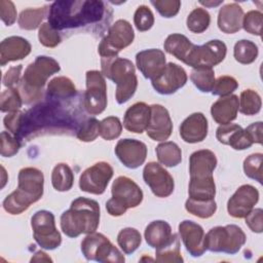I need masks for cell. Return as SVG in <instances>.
<instances>
[{
    "mask_svg": "<svg viewBox=\"0 0 263 263\" xmlns=\"http://www.w3.org/2000/svg\"><path fill=\"white\" fill-rule=\"evenodd\" d=\"M31 227L35 241L44 250H54L62 243L61 233L58 231L54 216L51 212L41 210L31 218Z\"/></svg>",
    "mask_w": 263,
    "mask_h": 263,
    "instance_id": "obj_10",
    "label": "cell"
},
{
    "mask_svg": "<svg viewBox=\"0 0 263 263\" xmlns=\"http://www.w3.org/2000/svg\"><path fill=\"white\" fill-rule=\"evenodd\" d=\"M24 114H25L24 112L18 110V111H15V112L8 113L3 119V123H4L5 128L8 129L16 138H17V136L21 132Z\"/></svg>",
    "mask_w": 263,
    "mask_h": 263,
    "instance_id": "obj_52",
    "label": "cell"
},
{
    "mask_svg": "<svg viewBox=\"0 0 263 263\" xmlns=\"http://www.w3.org/2000/svg\"><path fill=\"white\" fill-rule=\"evenodd\" d=\"M237 87H238V82L234 77L223 75L218 77L217 80H215V83L211 92L215 96L226 97V96H230Z\"/></svg>",
    "mask_w": 263,
    "mask_h": 263,
    "instance_id": "obj_48",
    "label": "cell"
},
{
    "mask_svg": "<svg viewBox=\"0 0 263 263\" xmlns=\"http://www.w3.org/2000/svg\"><path fill=\"white\" fill-rule=\"evenodd\" d=\"M134 23L138 31L145 32L154 25V15L147 5H140L134 14Z\"/></svg>",
    "mask_w": 263,
    "mask_h": 263,
    "instance_id": "obj_45",
    "label": "cell"
},
{
    "mask_svg": "<svg viewBox=\"0 0 263 263\" xmlns=\"http://www.w3.org/2000/svg\"><path fill=\"white\" fill-rule=\"evenodd\" d=\"M44 176L36 167H24L18 172L17 188L5 197L3 209L10 215H20L43 195Z\"/></svg>",
    "mask_w": 263,
    "mask_h": 263,
    "instance_id": "obj_2",
    "label": "cell"
},
{
    "mask_svg": "<svg viewBox=\"0 0 263 263\" xmlns=\"http://www.w3.org/2000/svg\"><path fill=\"white\" fill-rule=\"evenodd\" d=\"M210 23H211L210 13L204 8H201V7L194 8L189 13L186 21L188 30L196 34L204 32L209 28Z\"/></svg>",
    "mask_w": 263,
    "mask_h": 263,
    "instance_id": "obj_40",
    "label": "cell"
},
{
    "mask_svg": "<svg viewBox=\"0 0 263 263\" xmlns=\"http://www.w3.org/2000/svg\"><path fill=\"white\" fill-rule=\"evenodd\" d=\"M30 42L21 36H10L1 41L0 65L5 66L9 62L23 60L31 52Z\"/></svg>",
    "mask_w": 263,
    "mask_h": 263,
    "instance_id": "obj_23",
    "label": "cell"
},
{
    "mask_svg": "<svg viewBox=\"0 0 263 263\" xmlns=\"http://www.w3.org/2000/svg\"><path fill=\"white\" fill-rule=\"evenodd\" d=\"M23 69V65H17L14 67H10L6 73L3 76L2 82L3 85L10 88L12 87L14 84H18L20 83V77H21V71Z\"/></svg>",
    "mask_w": 263,
    "mask_h": 263,
    "instance_id": "obj_55",
    "label": "cell"
},
{
    "mask_svg": "<svg viewBox=\"0 0 263 263\" xmlns=\"http://www.w3.org/2000/svg\"><path fill=\"white\" fill-rule=\"evenodd\" d=\"M217 166L215 153L208 149L197 150L189 157L190 179H206L213 177Z\"/></svg>",
    "mask_w": 263,
    "mask_h": 263,
    "instance_id": "obj_21",
    "label": "cell"
},
{
    "mask_svg": "<svg viewBox=\"0 0 263 263\" xmlns=\"http://www.w3.org/2000/svg\"><path fill=\"white\" fill-rule=\"evenodd\" d=\"M226 53L227 47L223 41L210 40L202 45L195 44L185 64L193 69H212L224 61Z\"/></svg>",
    "mask_w": 263,
    "mask_h": 263,
    "instance_id": "obj_12",
    "label": "cell"
},
{
    "mask_svg": "<svg viewBox=\"0 0 263 263\" xmlns=\"http://www.w3.org/2000/svg\"><path fill=\"white\" fill-rule=\"evenodd\" d=\"M114 152L124 166L135 170L145 162L147 146L139 140L122 139L117 142Z\"/></svg>",
    "mask_w": 263,
    "mask_h": 263,
    "instance_id": "obj_17",
    "label": "cell"
},
{
    "mask_svg": "<svg viewBox=\"0 0 263 263\" xmlns=\"http://www.w3.org/2000/svg\"><path fill=\"white\" fill-rule=\"evenodd\" d=\"M262 22H263V14L259 10H250L242 17V25L241 28L245 29L246 32L261 36L262 34Z\"/></svg>",
    "mask_w": 263,
    "mask_h": 263,
    "instance_id": "obj_46",
    "label": "cell"
},
{
    "mask_svg": "<svg viewBox=\"0 0 263 263\" xmlns=\"http://www.w3.org/2000/svg\"><path fill=\"white\" fill-rule=\"evenodd\" d=\"M179 234L186 248V251L192 257H200L206 251L203 228L190 220H184L179 224Z\"/></svg>",
    "mask_w": 263,
    "mask_h": 263,
    "instance_id": "obj_19",
    "label": "cell"
},
{
    "mask_svg": "<svg viewBox=\"0 0 263 263\" xmlns=\"http://www.w3.org/2000/svg\"><path fill=\"white\" fill-rule=\"evenodd\" d=\"M112 197L106 202V210L109 215L119 217L127 209L137 208L143 200V191L139 185L128 177L119 176L111 187Z\"/></svg>",
    "mask_w": 263,
    "mask_h": 263,
    "instance_id": "obj_6",
    "label": "cell"
},
{
    "mask_svg": "<svg viewBox=\"0 0 263 263\" xmlns=\"http://www.w3.org/2000/svg\"><path fill=\"white\" fill-rule=\"evenodd\" d=\"M81 252L88 261L100 263H122L125 261L123 254L102 233L87 234L81 241Z\"/></svg>",
    "mask_w": 263,
    "mask_h": 263,
    "instance_id": "obj_8",
    "label": "cell"
},
{
    "mask_svg": "<svg viewBox=\"0 0 263 263\" xmlns=\"http://www.w3.org/2000/svg\"><path fill=\"white\" fill-rule=\"evenodd\" d=\"M74 183V175L71 167L64 162L58 163L51 173V184L57 191H68Z\"/></svg>",
    "mask_w": 263,
    "mask_h": 263,
    "instance_id": "obj_34",
    "label": "cell"
},
{
    "mask_svg": "<svg viewBox=\"0 0 263 263\" xmlns=\"http://www.w3.org/2000/svg\"><path fill=\"white\" fill-rule=\"evenodd\" d=\"M42 262V261H45V262H51L52 260L47 256V254L46 253H44V252H42V251H39V252H37L35 255H34V257H32V259H31V262Z\"/></svg>",
    "mask_w": 263,
    "mask_h": 263,
    "instance_id": "obj_57",
    "label": "cell"
},
{
    "mask_svg": "<svg viewBox=\"0 0 263 263\" xmlns=\"http://www.w3.org/2000/svg\"><path fill=\"white\" fill-rule=\"evenodd\" d=\"M100 121L93 117L87 118L77 129V138L82 142H92L99 136Z\"/></svg>",
    "mask_w": 263,
    "mask_h": 263,
    "instance_id": "obj_49",
    "label": "cell"
},
{
    "mask_svg": "<svg viewBox=\"0 0 263 263\" xmlns=\"http://www.w3.org/2000/svg\"><path fill=\"white\" fill-rule=\"evenodd\" d=\"M142 236L141 233L132 227L121 229L117 234V243L124 254H133L141 245Z\"/></svg>",
    "mask_w": 263,
    "mask_h": 263,
    "instance_id": "obj_36",
    "label": "cell"
},
{
    "mask_svg": "<svg viewBox=\"0 0 263 263\" xmlns=\"http://www.w3.org/2000/svg\"><path fill=\"white\" fill-rule=\"evenodd\" d=\"M156 156L162 165L166 167H175L182 161V151L174 142H163L157 145Z\"/></svg>",
    "mask_w": 263,
    "mask_h": 263,
    "instance_id": "obj_32",
    "label": "cell"
},
{
    "mask_svg": "<svg viewBox=\"0 0 263 263\" xmlns=\"http://www.w3.org/2000/svg\"><path fill=\"white\" fill-rule=\"evenodd\" d=\"M107 84L102 72L90 70L86 72V90L83 106L90 115H99L107 107Z\"/></svg>",
    "mask_w": 263,
    "mask_h": 263,
    "instance_id": "obj_11",
    "label": "cell"
},
{
    "mask_svg": "<svg viewBox=\"0 0 263 263\" xmlns=\"http://www.w3.org/2000/svg\"><path fill=\"white\" fill-rule=\"evenodd\" d=\"M155 260L159 263H180L183 262V257L180 251V238L174 233L172 239L161 248L155 251Z\"/></svg>",
    "mask_w": 263,
    "mask_h": 263,
    "instance_id": "obj_33",
    "label": "cell"
},
{
    "mask_svg": "<svg viewBox=\"0 0 263 263\" xmlns=\"http://www.w3.org/2000/svg\"><path fill=\"white\" fill-rule=\"evenodd\" d=\"M151 109L144 102L132 105L124 114L123 126L126 130L135 134H142L146 130L150 120Z\"/></svg>",
    "mask_w": 263,
    "mask_h": 263,
    "instance_id": "obj_24",
    "label": "cell"
},
{
    "mask_svg": "<svg viewBox=\"0 0 263 263\" xmlns=\"http://www.w3.org/2000/svg\"><path fill=\"white\" fill-rule=\"evenodd\" d=\"M259 200V191L252 185H241L228 199L227 212L233 218H246Z\"/></svg>",
    "mask_w": 263,
    "mask_h": 263,
    "instance_id": "obj_15",
    "label": "cell"
},
{
    "mask_svg": "<svg viewBox=\"0 0 263 263\" xmlns=\"http://www.w3.org/2000/svg\"><path fill=\"white\" fill-rule=\"evenodd\" d=\"M262 153H253L243 161V172L247 177L262 184Z\"/></svg>",
    "mask_w": 263,
    "mask_h": 263,
    "instance_id": "obj_44",
    "label": "cell"
},
{
    "mask_svg": "<svg viewBox=\"0 0 263 263\" xmlns=\"http://www.w3.org/2000/svg\"><path fill=\"white\" fill-rule=\"evenodd\" d=\"M262 106L261 97L254 89H245L238 99V110L243 115H255L260 112Z\"/></svg>",
    "mask_w": 263,
    "mask_h": 263,
    "instance_id": "obj_35",
    "label": "cell"
},
{
    "mask_svg": "<svg viewBox=\"0 0 263 263\" xmlns=\"http://www.w3.org/2000/svg\"><path fill=\"white\" fill-rule=\"evenodd\" d=\"M150 109V120L146 128L147 136L153 141L167 140L173 132V121L167 109L158 104L151 105Z\"/></svg>",
    "mask_w": 263,
    "mask_h": 263,
    "instance_id": "obj_18",
    "label": "cell"
},
{
    "mask_svg": "<svg viewBox=\"0 0 263 263\" xmlns=\"http://www.w3.org/2000/svg\"><path fill=\"white\" fill-rule=\"evenodd\" d=\"M61 229L69 237L97 231L100 224V205L90 198L77 197L61 216Z\"/></svg>",
    "mask_w": 263,
    "mask_h": 263,
    "instance_id": "obj_3",
    "label": "cell"
},
{
    "mask_svg": "<svg viewBox=\"0 0 263 263\" xmlns=\"http://www.w3.org/2000/svg\"><path fill=\"white\" fill-rule=\"evenodd\" d=\"M122 132V124L118 117L109 116L100 121L99 135L106 141L117 139Z\"/></svg>",
    "mask_w": 263,
    "mask_h": 263,
    "instance_id": "obj_43",
    "label": "cell"
},
{
    "mask_svg": "<svg viewBox=\"0 0 263 263\" xmlns=\"http://www.w3.org/2000/svg\"><path fill=\"white\" fill-rule=\"evenodd\" d=\"M199 3L200 4H202V5H204L205 7H213V6H218V5H220L221 3H223V0L222 1H199Z\"/></svg>",
    "mask_w": 263,
    "mask_h": 263,
    "instance_id": "obj_58",
    "label": "cell"
},
{
    "mask_svg": "<svg viewBox=\"0 0 263 263\" xmlns=\"http://www.w3.org/2000/svg\"><path fill=\"white\" fill-rule=\"evenodd\" d=\"M134 38L132 25L125 20H118L110 27L108 34L100 42L98 51L101 58L117 57L120 50L133 43Z\"/></svg>",
    "mask_w": 263,
    "mask_h": 263,
    "instance_id": "obj_9",
    "label": "cell"
},
{
    "mask_svg": "<svg viewBox=\"0 0 263 263\" xmlns=\"http://www.w3.org/2000/svg\"><path fill=\"white\" fill-rule=\"evenodd\" d=\"M262 214V209H253L250 212V214L246 217V224L253 232L261 233L263 231Z\"/></svg>",
    "mask_w": 263,
    "mask_h": 263,
    "instance_id": "obj_54",
    "label": "cell"
},
{
    "mask_svg": "<svg viewBox=\"0 0 263 263\" xmlns=\"http://www.w3.org/2000/svg\"><path fill=\"white\" fill-rule=\"evenodd\" d=\"M259 50L258 46L250 40H239L235 43L233 55L236 62L242 65H249L256 61Z\"/></svg>",
    "mask_w": 263,
    "mask_h": 263,
    "instance_id": "obj_38",
    "label": "cell"
},
{
    "mask_svg": "<svg viewBox=\"0 0 263 263\" xmlns=\"http://www.w3.org/2000/svg\"><path fill=\"white\" fill-rule=\"evenodd\" d=\"M47 8L38 7V8H27L20 13L17 23L21 29L23 30H35L40 28V24L46 15Z\"/></svg>",
    "mask_w": 263,
    "mask_h": 263,
    "instance_id": "obj_37",
    "label": "cell"
},
{
    "mask_svg": "<svg viewBox=\"0 0 263 263\" xmlns=\"http://www.w3.org/2000/svg\"><path fill=\"white\" fill-rule=\"evenodd\" d=\"M189 198L196 200H211L216 195L214 177L206 179H190L188 186Z\"/></svg>",
    "mask_w": 263,
    "mask_h": 263,
    "instance_id": "obj_31",
    "label": "cell"
},
{
    "mask_svg": "<svg viewBox=\"0 0 263 263\" xmlns=\"http://www.w3.org/2000/svg\"><path fill=\"white\" fill-rule=\"evenodd\" d=\"M101 72L104 77L116 83L115 99L118 104L126 103L135 95L138 78L132 61L123 58H102Z\"/></svg>",
    "mask_w": 263,
    "mask_h": 263,
    "instance_id": "obj_5",
    "label": "cell"
},
{
    "mask_svg": "<svg viewBox=\"0 0 263 263\" xmlns=\"http://www.w3.org/2000/svg\"><path fill=\"white\" fill-rule=\"evenodd\" d=\"M23 105V99L17 88L10 87L2 91L0 97V110L1 112H15L18 111Z\"/></svg>",
    "mask_w": 263,
    "mask_h": 263,
    "instance_id": "obj_42",
    "label": "cell"
},
{
    "mask_svg": "<svg viewBox=\"0 0 263 263\" xmlns=\"http://www.w3.org/2000/svg\"><path fill=\"white\" fill-rule=\"evenodd\" d=\"M136 64L143 76L152 81L157 78L165 68V54L158 48L145 49L137 53Z\"/></svg>",
    "mask_w": 263,
    "mask_h": 263,
    "instance_id": "obj_20",
    "label": "cell"
},
{
    "mask_svg": "<svg viewBox=\"0 0 263 263\" xmlns=\"http://www.w3.org/2000/svg\"><path fill=\"white\" fill-rule=\"evenodd\" d=\"M238 97L230 95L221 97L211 107L213 119L220 125L228 124L237 117Z\"/></svg>",
    "mask_w": 263,
    "mask_h": 263,
    "instance_id": "obj_27",
    "label": "cell"
},
{
    "mask_svg": "<svg viewBox=\"0 0 263 263\" xmlns=\"http://www.w3.org/2000/svg\"><path fill=\"white\" fill-rule=\"evenodd\" d=\"M186 211L198 218L208 219L211 218L217 211V203L215 199L211 200H196L188 198L185 202Z\"/></svg>",
    "mask_w": 263,
    "mask_h": 263,
    "instance_id": "obj_39",
    "label": "cell"
},
{
    "mask_svg": "<svg viewBox=\"0 0 263 263\" xmlns=\"http://www.w3.org/2000/svg\"><path fill=\"white\" fill-rule=\"evenodd\" d=\"M113 167L108 162L99 161L81 174L79 188L90 194H103L113 177Z\"/></svg>",
    "mask_w": 263,
    "mask_h": 263,
    "instance_id": "obj_13",
    "label": "cell"
},
{
    "mask_svg": "<svg viewBox=\"0 0 263 263\" xmlns=\"http://www.w3.org/2000/svg\"><path fill=\"white\" fill-rule=\"evenodd\" d=\"M190 80L201 92H210L215 83V73L213 69H193L190 73Z\"/></svg>",
    "mask_w": 263,
    "mask_h": 263,
    "instance_id": "obj_41",
    "label": "cell"
},
{
    "mask_svg": "<svg viewBox=\"0 0 263 263\" xmlns=\"http://www.w3.org/2000/svg\"><path fill=\"white\" fill-rule=\"evenodd\" d=\"M243 10L237 3L222 6L218 13V28L226 34H233L241 29Z\"/></svg>",
    "mask_w": 263,
    "mask_h": 263,
    "instance_id": "obj_26",
    "label": "cell"
},
{
    "mask_svg": "<svg viewBox=\"0 0 263 263\" xmlns=\"http://www.w3.org/2000/svg\"><path fill=\"white\" fill-rule=\"evenodd\" d=\"M208 120L200 112L189 115L180 125L182 140L189 144L202 142L208 136Z\"/></svg>",
    "mask_w": 263,
    "mask_h": 263,
    "instance_id": "obj_22",
    "label": "cell"
},
{
    "mask_svg": "<svg viewBox=\"0 0 263 263\" xmlns=\"http://www.w3.org/2000/svg\"><path fill=\"white\" fill-rule=\"evenodd\" d=\"M60 70V64L54 59L46 55L37 57L26 68L24 76L16 86L23 102L29 105L39 101L47 79Z\"/></svg>",
    "mask_w": 263,
    "mask_h": 263,
    "instance_id": "obj_4",
    "label": "cell"
},
{
    "mask_svg": "<svg viewBox=\"0 0 263 263\" xmlns=\"http://www.w3.org/2000/svg\"><path fill=\"white\" fill-rule=\"evenodd\" d=\"M0 16L2 22L6 26H11L16 21V9L12 1L1 0L0 1Z\"/></svg>",
    "mask_w": 263,
    "mask_h": 263,
    "instance_id": "obj_53",
    "label": "cell"
},
{
    "mask_svg": "<svg viewBox=\"0 0 263 263\" xmlns=\"http://www.w3.org/2000/svg\"><path fill=\"white\" fill-rule=\"evenodd\" d=\"M262 130H263L262 122L258 121L250 124L245 129V133L252 144H262Z\"/></svg>",
    "mask_w": 263,
    "mask_h": 263,
    "instance_id": "obj_56",
    "label": "cell"
},
{
    "mask_svg": "<svg viewBox=\"0 0 263 263\" xmlns=\"http://www.w3.org/2000/svg\"><path fill=\"white\" fill-rule=\"evenodd\" d=\"M143 179L157 197H167L174 192L175 182L171 174L155 161L148 162L143 170Z\"/></svg>",
    "mask_w": 263,
    "mask_h": 263,
    "instance_id": "obj_14",
    "label": "cell"
},
{
    "mask_svg": "<svg viewBox=\"0 0 263 263\" xmlns=\"http://www.w3.org/2000/svg\"><path fill=\"white\" fill-rule=\"evenodd\" d=\"M173 234L171 225L162 220L152 221L147 225L144 232L146 242L155 250L166 245L172 239Z\"/></svg>",
    "mask_w": 263,
    "mask_h": 263,
    "instance_id": "obj_28",
    "label": "cell"
},
{
    "mask_svg": "<svg viewBox=\"0 0 263 263\" xmlns=\"http://www.w3.org/2000/svg\"><path fill=\"white\" fill-rule=\"evenodd\" d=\"M21 148V143L15 136L7 132L1 133V155L3 157H12Z\"/></svg>",
    "mask_w": 263,
    "mask_h": 263,
    "instance_id": "obj_50",
    "label": "cell"
},
{
    "mask_svg": "<svg viewBox=\"0 0 263 263\" xmlns=\"http://www.w3.org/2000/svg\"><path fill=\"white\" fill-rule=\"evenodd\" d=\"M187 73L183 67L175 63L166 64L162 73L151 81L153 88L160 95H172L187 82Z\"/></svg>",
    "mask_w": 263,
    "mask_h": 263,
    "instance_id": "obj_16",
    "label": "cell"
},
{
    "mask_svg": "<svg viewBox=\"0 0 263 263\" xmlns=\"http://www.w3.org/2000/svg\"><path fill=\"white\" fill-rule=\"evenodd\" d=\"M206 250L214 253L236 254L247 241V236L237 225L216 226L204 236Z\"/></svg>",
    "mask_w": 263,
    "mask_h": 263,
    "instance_id": "obj_7",
    "label": "cell"
},
{
    "mask_svg": "<svg viewBox=\"0 0 263 263\" xmlns=\"http://www.w3.org/2000/svg\"><path fill=\"white\" fill-rule=\"evenodd\" d=\"M46 95L51 100H68L76 95V87L70 78L58 76L48 82Z\"/></svg>",
    "mask_w": 263,
    "mask_h": 263,
    "instance_id": "obj_30",
    "label": "cell"
},
{
    "mask_svg": "<svg viewBox=\"0 0 263 263\" xmlns=\"http://www.w3.org/2000/svg\"><path fill=\"white\" fill-rule=\"evenodd\" d=\"M216 138L220 143L228 145L234 150H245L253 145L248 139L245 129L234 123L220 125L216 130Z\"/></svg>",
    "mask_w": 263,
    "mask_h": 263,
    "instance_id": "obj_25",
    "label": "cell"
},
{
    "mask_svg": "<svg viewBox=\"0 0 263 263\" xmlns=\"http://www.w3.org/2000/svg\"><path fill=\"white\" fill-rule=\"evenodd\" d=\"M151 4L156 8L160 15L167 18L177 15L181 7V1L179 0H157L151 1Z\"/></svg>",
    "mask_w": 263,
    "mask_h": 263,
    "instance_id": "obj_51",
    "label": "cell"
},
{
    "mask_svg": "<svg viewBox=\"0 0 263 263\" xmlns=\"http://www.w3.org/2000/svg\"><path fill=\"white\" fill-rule=\"evenodd\" d=\"M105 12L102 1H55L48 11V23L55 30L78 28L99 22Z\"/></svg>",
    "mask_w": 263,
    "mask_h": 263,
    "instance_id": "obj_1",
    "label": "cell"
},
{
    "mask_svg": "<svg viewBox=\"0 0 263 263\" xmlns=\"http://www.w3.org/2000/svg\"><path fill=\"white\" fill-rule=\"evenodd\" d=\"M194 46L195 44H193L185 35L179 33L168 35L163 43L164 50L184 64Z\"/></svg>",
    "mask_w": 263,
    "mask_h": 263,
    "instance_id": "obj_29",
    "label": "cell"
},
{
    "mask_svg": "<svg viewBox=\"0 0 263 263\" xmlns=\"http://www.w3.org/2000/svg\"><path fill=\"white\" fill-rule=\"evenodd\" d=\"M38 39L43 46L49 48L58 46L62 41L59 31L53 29L48 22L43 23L40 26L38 31Z\"/></svg>",
    "mask_w": 263,
    "mask_h": 263,
    "instance_id": "obj_47",
    "label": "cell"
}]
</instances>
